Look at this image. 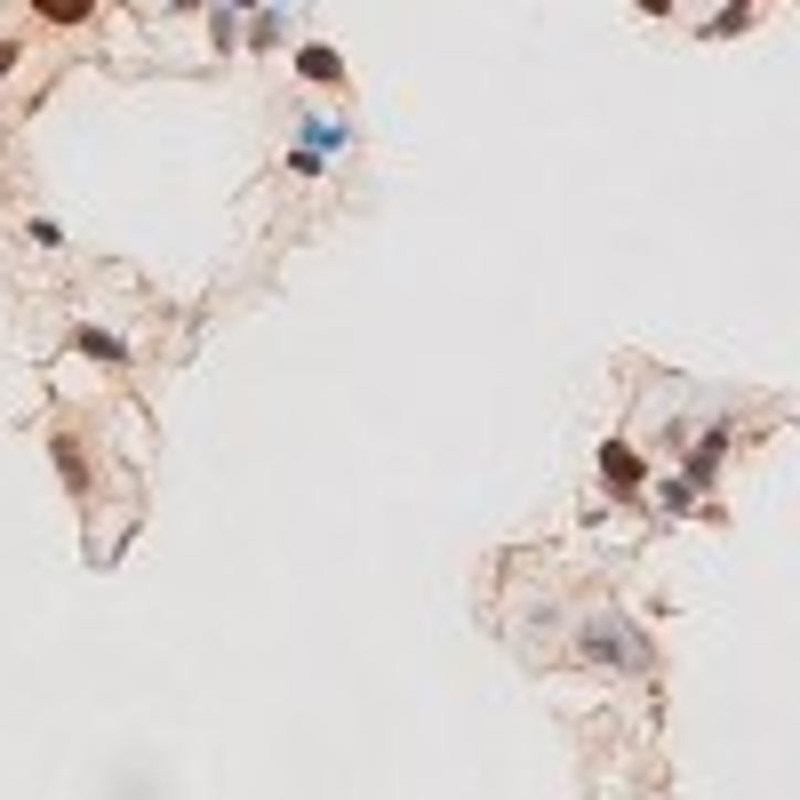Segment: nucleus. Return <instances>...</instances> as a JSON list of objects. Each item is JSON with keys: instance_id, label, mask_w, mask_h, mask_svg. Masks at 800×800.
I'll use <instances>...</instances> for the list:
<instances>
[{"instance_id": "f03ea898", "label": "nucleus", "mask_w": 800, "mask_h": 800, "mask_svg": "<svg viewBox=\"0 0 800 800\" xmlns=\"http://www.w3.org/2000/svg\"><path fill=\"white\" fill-rule=\"evenodd\" d=\"M32 9H41L49 24H88V17H96V0H32Z\"/></svg>"}, {"instance_id": "39448f33", "label": "nucleus", "mask_w": 800, "mask_h": 800, "mask_svg": "<svg viewBox=\"0 0 800 800\" xmlns=\"http://www.w3.org/2000/svg\"><path fill=\"white\" fill-rule=\"evenodd\" d=\"M632 481H641V464H632L624 449H609V488H632Z\"/></svg>"}, {"instance_id": "7ed1b4c3", "label": "nucleus", "mask_w": 800, "mask_h": 800, "mask_svg": "<svg viewBox=\"0 0 800 800\" xmlns=\"http://www.w3.org/2000/svg\"><path fill=\"white\" fill-rule=\"evenodd\" d=\"M345 137H352L345 120H305V152H337Z\"/></svg>"}, {"instance_id": "0eeeda50", "label": "nucleus", "mask_w": 800, "mask_h": 800, "mask_svg": "<svg viewBox=\"0 0 800 800\" xmlns=\"http://www.w3.org/2000/svg\"><path fill=\"white\" fill-rule=\"evenodd\" d=\"M641 17H673V0H641Z\"/></svg>"}, {"instance_id": "f257e3e1", "label": "nucleus", "mask_w": 800, "mask_h": 800, "mask_svg": "<svg viewBox=\"0 0 800 800\" xmlns=\"http://www.w3.org/2000/svg\"><path fill=\"white\" fill-rule=\"evenodd\" d=\"M296 73L320 81V88H337V81H345V56L328 49V41H313V49H296Z\"/></svg>"}, {"instance_id": "20e7f679", "label": "nucleus", "mask_w": 800, "mask_h": 800, "mask_svg": "<svg viewBox=\"0 0 800 800\" xmlns=\"http://www.w3.org/2000/svg\"><path fill=\"white\" fill-rule=\"evenodd\" d=\"M73 345H81V352H96V360H120V337H105V328H81Z\"/></svg>"}, {"instance_id": "423d86ee", "label": "nucleus", "mask_w": 800, "mask_h": 800, "mask_svg": "<svg viewBox=\"0 0 800 800\" xmlns=\"http://www.w3.org/2000/svg\"><path fill=\"white\" fill-rule=\"evenodd\" d=\"M17 73V41H0V81H9Z\"/></svg>"}]
</instances>
